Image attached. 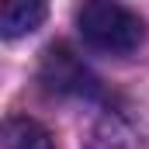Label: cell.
Returning a JSON list of instances; mask_svg holds the SVG:
<instances>
[{
    "label": "cell",
    "mask_w": 149,
    "mask_h": 149,
    "mask_svg": "<svg viewBox=\"0 0 149 149\" xmlns=\"http://www.w3.org/2000/svg\"><path fill=\"white\" fill-rule=\"evenodd\" d=\"M76 31L83 42L108 56H128L142 42V21L118 0H80Z\"/></svg>",
    "instance_id": "cell-1"
},
{
    "label": "cell",
    "mask_w": 149,
    "mask_h": 149,
    "mask_svg": "<svg viewBox=\"0 0 149 149\" xmlns=\"http://www.w3.org/2000/svg\"><path fill=\"white\" fill-rule=\"evenodd\" d=\"M38 80L45 83L49 94H94L97 90L94 73L83 66V59L76 56L66 42H56V45L45 49Z\"/></svg>",
    "instance_id": "cell-2"
},
{
    "label": "cell",
    "mask_w": 149,
    "mask_h": 149,
    "mask_svg": "<svg viewBox=\"0 0 149 149\" xmlns=\"http://www.w3.org/2000/svg\"><path fill=\"white\" fill-rule=\"evenodd\" d=\"M49 14V0H0V31L3 38H21L35 31Z\"/></svg>",
    "instance_id": "cell-3"
},
{
    "label": "cell",
    "mask_w": 149,
    "mask_h": 149,
    "mask_svg": "<svg viewBox=\"0 0 149 149\" xmlns=\"http://www.w3.org/2000/svg\"><path fill=\"white\" fill-rule=\"evenodd\" d=\"M0 149H56L49 128H42L35 118H7L0 128Z\"/></svg>",
    "instance_id": "cell-4"
}]
</instances>
